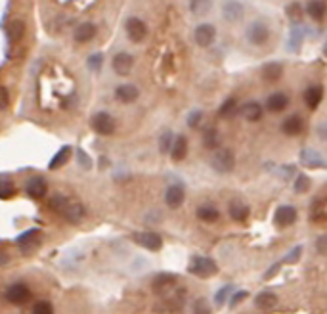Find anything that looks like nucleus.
Returning <instances> with one entry per match:
<instances>
[{"label": "nucleus", "instance_id": "f257e3e1", "mask_svg": "<svg viewBox=\"0 0 327 314\" xmlns=\"http://www.w3.org/2000/svg\"><path fill=\"white\" fill-rule=\"evenodd\" d=\"M50 207L54 211H58L65 221L73 223V224L81 223L83 217H85V205L77 202V200H69L65 196H54L52 202H50Z\"/></svg>", "mask_w": 327, "mask_h": 314}, {"label": "nucleus", "instance_id": "f03ea898", "mask_svg": "<svg viewBox=\"0 0 327 314\" xmlns=\"http://www.w3.org/2000/svg\"><path fill=\"white\" fill-rule=\"evenodd\" d=\"M211 167L217 173H220V175L232 173L234 167H236V156H234V152H230V150H215V156L211 159Z\"/></svg>", "mask_w": 327, "mask_h": 314}, {"label": "nucleus", "instance_id": "7ed1b4c3", "mask_svg": "<svg viewBox=\"0 0 327 314\" xmlns=\"http://www.w3.org/2000/svg\"><path fill=\"white\" fill-rule=\"evenodd\" d=\"M247 41L253 46H264L270 41V27L262 20L253 22L247 27Z\"/></svg>", "mask_w": 327, "mask_h": 314}, {"label": "nucleus", "instance_id": "20e7f679", "mask_svg": "<svg viewBox=\"0 0 327 314\" xmlns=\"http://www.w3.org/2000/svg\"><path fill=\"white\" fill-rule=\"evenodd\" d=\"M90 127H92L94 133H98V135L109 136L115 133V119H113L108 112H98L92 115Z\"/></svg>", "mask_w": 327, "mask_h": 314}, {"label": "nucleus", "instance_id": "39448f33", "mask_svg": "<svg viewBox=\"0 0 327 314\" xmlns=\"http://www.w3.org/2000/svg\"><path fill=\"white\" fill-rule=\"evenodd\" d=\"M217 263L209 257H194L190 263V272L199 278H211L213 274H217Z\"/></svg>", "mask_w": 327, "mask_h": 314}, {"label": "nucleus", "instance_id": "423d86ee", "mask_svg": "<svg viewBox=\"0 0 327 314\" xmlns=\"http://www.w3.org/2000/svg\"><path fill=\"white\" fill-rule=\"evenodd\" d=\"M125 31H127V35H129V39H131L132 43H142L144 39H146V35H148V27H146V23L142 22L140 18H129L127 23H125Z\"/></svg>", "mask_w": 327, "mask_h": 314}, {"label": "nucleus", "instance_id": "0eeeda50", "mask_svg": "<svg viewBox=\"0 0 327 314\" xmlns=\"http://www.w3.org/2000/svg\"><path fill=\"white\" fill-rule=\"evenodd\" d=\"M132 238L138 246H142L148 251H159L163 247V238L157 232H136Z\"/></svg>", "mask_w": 327, "mask_h": 314}, {"label": "nucleus", "instance_id": "6e6552de", "mask_svg": "<svg viewBox=\"0 0 327 314\" xmlns=\"http://www.w3.org/2000/svg\"><path fill=\"white\" fill-rule=\"evenodd\" d=\"M111 67H113V71H115L117 75L127 77L132 69H134V58H132L129 52H117V54L113 56V60H111Z\"/></svg>", "mask_w": 327, "mask_h": 314}, {"label": "nucleus", "instance_id": "1a4fd4ad", "mask_svg": "<svg viewBox=\"0 0 327 314\" xmlns=\"http://www.w3.org/2000/svg\"><path fill=\"white\" fill-rule=\"evenodd\" d=\"M245 14V6L240 0H226L222 4V18L230 23H238Z\"/></svg>", "mask_w": 327, "mask_h": 314}, {"label": "nucleus", "instance_id": "9d476101", "mask_svg": "<svg viewBox=\"0 0 327 314\" xmlns=\"http://www.w3.org/2000/svg\"><path fill=\"white\" fill-rule=\"evenodd\" d=\"M194 37H196V43L201 48H209L217 39V29L211 23H201L199 27H196Z\"/></svg>", "mask_w": 327, "mask_h": 314}, {"label": "nucleus", "instance_id": "9b49d317", "mask_svg": "<svg viewBox=\"0 0 327 314\" xmlns=\"http://www.w3.org/2000/svg\"><path fill=\"white\" fill-rule=\"evenodd\" d=\"M301 163L306 169H327V161L322 157V154H318L312 148H306L301 152Z\"/></svg>", "mask_w": 327, "mask_h": 314}, {"label": "nucleus", "instance_id": "f8f14e48", "mask_svg": "<svg viewBox=\"0 0 327 314\" xmlns=\"http://www.w3.org/2000/svg\"><path fill=\"white\" fill-rule=\"evenodd\" d=\"M297 221V209L291 207V205H282L278 207L276 215H274V223L280 226V228H287Z\"/></svg>", "mask_w": 327, "mask_h": 314}, {"label": "nucleus", "instance_id": "ddd939ff", "mask_svg": "<svg viewBox=\"0 0 327 314\" xmlns=\"http://www.w3.org/2000/svg\"><path fill=\"white\" fill-rule=\"evenodd\" d=\"M186 200V192L180 184H171L165 192V203L171 207V209H178Z\"/></svg>", "mask_w": 327, "mask_h": 314}, {"label": "nucleus", "instance_id": "4468645a", "mask_svg": "<svg viewBox=\"0 0 327 314\" xmlns=\"http://www.w3.org/2000/svg\"><path fill=\"white\" fill-rule=\"evenodd\" d=\"M29 288L25 286V284H12L8 290H6V299L10 301V303H14V305H22L25 303L27 299H29Z\"/></svg>", "mask_w": 327, "mask_h": 314}, {"label": "nucleus", "instance_id": "2eb2a0df", "mask_svg": "<svg viewBox=\"0 0 327 314\" xmlns=\"http://www.w3.org/2000/svg\"><path fill=\"white\" fill-rule=\"evenodd\" d=\"M287 106H289V96H287L285 92H274V94H270L268 100H266V110L272 113L285 112Z\"/></svg>", "mask_w": 327, "mask_h": 314}, {"label": "nucleus", "instance_id": "dca6fc26", "mask_svg": "<svg viewBox=\"0 0 327 314\" xmlns=\"http://www.w3.org/2000/svg\"><path fill=\"white\" fill-rule=\"evenodd\" d=\"M138 96H140V90L136 89L134 85H129V83L119 85V87L115 89V98H117L121 104H132V102L138 100Z\"/></svg>", "mask_w": 327, "mask_h": 314}, {"label": "nucleus", "instance_id": "f3484780", "mask_svg": "<svg viewBox=\"0 0 327 314\" xmlns=\"http://www.w3.org/2000/svg\"><path fill=\"white\" fill-rule=\"evenodd\" d=\"M282 75H283V66L280 62H268L261 69V77L266 83H276L282 79Z\"/></svg>", "mask_w": 327, "mask_h": 314}, {"label": "nucleus", "instance_id": "a211bd4d", "mask_svg": "<svg viewBox=\"0 0 327 314\" xmlns=\"http://www.w3.org/2000/svg\"><path fill=\"white\" fill-rule=\"evenodd\" d=\"M48 192V184L46 180L41 179V177H35L27 182V196L33 198V200H43Z\"/></svg>", "mask_w": 327, "mask_h": 314}, {"label": "nucleus", "instance_id": "6ab92c4d", "mask_svg": "<svg viewBox=\"0 0 327 314\" xmlns=\"http://www.w3.org/2000/svg\"><path fill=\"white\" fill-rule=\"evenodd\" d=\"M282 131H283V135L287 136H299L305 131V121H303V117H301V115H291V117H287L283 121V125H282Z\"/></svg>", "mask_w": 327, "mask_h": 314}, {"label": "nucleus", "instance_id": "aec40b11", "mask_svg": "<svg viewBox=\"0 0 327 314\" xmlns=\"http://www.w3.org/2000/svg\"><path fill=\"white\" fill-rule=\"evenodd\" d=\"M303 98H305V104L308 106V110H316L322 104V100H324V89L318 87V85H312V87H308L305 90Z\"/></svg>", "mask_w": 327, "mask_h": 314}, {"label": "nucleus", "instance_id": "412c9836", "mask_svg": "<svg viewBox=\"0 0 327 314\" xmlns=\"http://www.w3.org/2000/svg\"><path fill=\"white\" fill-rule=\"evenodd\" d=\"M94 37H96V25H94V23L85 22L75 29V41H77L79 45H85L88 41H92Z\"/></svg>", "mask_w": 327, "mask_h": 314}, {"label": "nucleus", "instance_id": "4be33fe9", "mask_svg": "<svg viewBox=\"0 0 327 314\" xmlns=\"http://www.w3.org/2000/svg\"><path fill=\"white\" fill-rule=\"evenodd\" d=\"M262 113H264V110H262V106L259 104V102H247L243 108H241V115L247 119V121H251V123H257V121H261L262 119Z\"/></svg>", "mask_w": 327, "mask_h": 314}, {"label": "nucleus", "instance_id": "5701e85b", "mask_svg": "<svg viewBox=\"0 0 327 314\" xmlns=\"http://www.w3.org/2000/svg\"><path fill=\"white\" fill-rule=\"evenodd\" d=\"M228 213H230V217H232L234 221L243 223V221H247V217H249V207L243 202H240V200H234V202H230V205H228Z\"/></svg>", "mask_w": 327, "mask_h": 314}, {"label": "nucleus", "instance_id": "b1692460", "mask_svg": "<svg viewBox=\"0 0 327 314\" xmlns=\"http://www.w3.org/2000/svg\"><path fill=\"white\" fill-rule=\"evenodd\" d=\"M326 2L324 0H310L306 4V14L314 20V22H322L326 18Z\"/></svg>", "mask_w": 327, "mask_h": 314}, {"label": "nucleus", "instance_id": "393cba45", "mask_svg": "<svg viewBox=\"0 0 327 314\" xmlns=\"http://www.w3.org/2000/svg\"><path fill=\"white\" fill-rule=\"evenodd\" d=\"M188 154V138L186 136H176L174 144H173V150H171V157L174 161H182Z\"/></svg>", "mask_w": 327, "mask_h": 314}, {"label": "nucleus", "instance_id": "a878e982", "mask_svg": "<svg viewBox=\"0 0 327 314\" xmlns=\"http://www.w3.org/2000/svg\"><path fill=\"white\" fill-rule=\"evenodd\" d=\"M23 33H25V23H23L22 20H14V22H10V25L6 27V35H8V39H10L12 43H18L23 37Z\"/></svg>", "mask_w": 327, "mask_h": 314}, {"label": "nucleus", "instance_id": "bb28decb", "mask_svg": "<svg viewBox=\"0 0 327 314\" xmlns=\"http://www.w3.org/2000/svg\"><path fill=\"white\" fill-rule=\"evenodd\" d=\"M197 217H199L203 223H217L220 213H218L217 207H213V205H201V207L197 209Z\"/></svg>", "mask_w": 327, "mask_h": 314}, {"label": "nucleus", "instance_id": "cd10ccee", "mask_svg": "<svg viewBox=\"0 0 327 314\" xmlns=\"http://www.w3.org/2000/svg\"><path fill=\"white\" fill-rule=\"evenodd\" d=\"M255 303H257V307H259V309H262V311H268V309H272V307L278 303V297H276V293H272V292H262V293L257 295Z\"/></svg>", "mask_w": 327, "mask_h": 314}, {"label": "nucleus", "instance_id": "c85d7f7f", "mask_svg": "<svg viewBox=\"0 0 327 314\" xmlns=\"http://www.w3.org/2000/svg\"><path fill=\"white\" fill-rule=\"evenodd\" d=\"M203 146L207 148V150H218V146H220V135H218L217 129H207L205 133H203Z\"/></svg>", "mask_w": 327, "mask_h": 314}, {"label": "nucleus", "instance_id": "c756f323", "mask_svg": "<svg viewBox=\"0 0 327 314\" xmlns=\"http://www.w3.org/2000/svg\"><path fill=\"white\" fill-rule=\"evenodd\" d=\"M211 8H213L211 0H190V10H192L194 16L203 18V16H207L211 12Z\"/></svg>", "mask_w": 327, "mask_h": 314}, {"label": "nucleus", "instance_id": "7c9ffc66", "mask_svg": "<svg viewBox=\"0 0 327 314\" xmlns=\"http://www.w3.org/2000/svg\"><path fill=\"white\" fill-rule=\"evenodd\" d=\"M174 138H176V136L173 135L171 131H165L163 135L159 136V152H161L163 156L171 154V150H173V144H174Z\"/></svg>", "mask_w": 327, "mask_h": 314}, {"label": "nucleus", "instance_id": "2f4dec72", "mask_svg": "<svg viewBox=\"0 0 327 314\" xmlns=\"http://www.w3.org/2000/svg\"><path fill=\"white\" fill-rule=\"evenodd\" d=\"M176 282V276L174 274H167V272H161L155 280L152 282V286L155 290H167L171 284H174Z\"/></svg>", "mask_w": 327, "mask_h": 314}, {"label": "nucleus", "instance_id": "473e14b6", "mask_svg": "<svg viewBox=\"0 0 327 314\" xmlns=\"http://www.w3.org/2000/svg\"><path fill=\"white\" fill-rule=\"evenodd\" d=\"M69 156H71V148H69V146H64L62 150H58V154H56L54 159L50 161V169H58V167L65 165Z\"/></svg>", "mask_w": 327, "mask_h": 314}, {"label": "nucleus", "instance_id": "72a5a7b5", "mask_svg": "<svg viewBox=\"0 0 327 314\" xmlns=\"http://www.w3.org/2000/svg\"><path fill=\"white\" fill-rule=\"evenodd\" d=\"M303 14H305V8H303L299 2H291V4L287 6V16H289V20L301 22V20H303Z\"/></svg>", "mask_w": 327, "mask_h": 314}, {"label": "nucleus", "instance_id": "f704fd0d", "mask_svg": "<svg viewBox=\"0 0 327 314\" xmlns=\"http://www.w3.org/2000/svg\"><path fill=\"white\" fill-rule=\"evenodd\" d=\"M31 314H54V307L48 301H37L31 309Z\"/></svg>", "mask_w": 327, "mask_h": 314}, {"label": "nucleus", "instance_id": "c9c22d12", "mask_svg": "<svg viewBox=\"0 0 327 314\" xmlns=\"http://www.w3.org/2000/svg\"><path fill=\"white\" fill-rule=\"evenodd\" d=\"M295 192L297 194H305V192H308L310 190V179L306 177V175H299L297 179H295Z\"/></svg>", "mask_w": 327, "mask_h": 314}, {"label": "nucleus", "instance_id": "e433bc0d", "mask_svg": "<svg viewBox=\"0 0 327 314\" xmlns=\"http://www.w3.org/2000/svg\"><path fill=\"white\" fill-rule=\"evenodd\" d=\"M14 192H16L14 184H12L10 180L4 177V179H2V186H0V198H2V200H8V198H10Z\"/></svg>", "mask_w": 327, "mask_h": 314}, {"label": "nucleus", "instance_id": "4c0bfd02", "mask_svg": "<svg viewBox=\"0 0 327 314\" xmlns=\"http://www.w3.org/2000/svg\"><path fill=\"white\" fill-rule=\"evenodd\" d=\"M102 66H104V56L102 54H92L90 58H88V69L90 71H100L102 69Z\"/></svg>", "mask_w": 327, "mask_h": 314}, {"label": "nucleus", "instance_id": "58836bf2", "mask_svg": "<svg viewBox=\"0 0 327 314\" xmlns=\"http://www.w3.org/2000/svg\"><path fill=\"white\" fill-rule=\"evenodd\" d=\"M303 37H305V35H303V31H301V29H293V31H291V37H289V48L299 50Z\"/></svg>", "mask_w": 327, "mask_h": 314}, {"label": "nucleus", "instance_id": "ea45409f", "mask_svg": "<svg viewBox=\"0 0 327 314\" xmlns=\"http://www.w3.org/2000/svg\"><path fill=\"white\" fill-rule=\"evenodd\" d=\"M234 110H236V98H228V100L222 104V108H220L218 115H220V117H228V115L234 113Z\"/></svg>", "mask_w": 327, "mask_h": 314}, {"label": "nucleus", "instance_id": "a19ab883", "mask_svg": "<svg viewBox=\"0 0 327 314\" xmlns=\"http://www.w3.org/2000/svg\"><path fill=\"white\" fill-rule=\"evenodd\" d=\"M194 314H211V305L207 299H197L194 303Z\"/></svg>", "mask_w": 327, "mask_h": 314}, {"label": "nucleus", "instance_id": "79ce46f5", "mask_svg": "<svg viewBox=\"0 0 327 314\" xmlns=\"http://www.w3.org/2000/svg\"><path fill=\"white\" fill-rule=\"evenodd\" d=\"M201 119H203V112L201 110H194V112L188 115V127L190 129H197L199 123H201Z\"/></svg>", "mask_w": 327, "mask_h": 314}, {"label": "nucleus", "instance_id": "37998d69", "mask_svg": "<svg viewBox=\"0 0 327 314\" xmlns=\"http://www.w3.org/2000/svg\"><path fill=\"white\" fill-rule=\"evenodd\" d=\"M301 253H303V247H301V246L293 247V251L285 255L283 263H297V261L301 259Z\"/></svg>", "mask_w": 327, "mask_h": 314}, {"label": "nucleus", "instance_id": "c03bdc74", "mask_svg": "<svg viewBox=\"0 0 327 314\" xmlns=\"http://www.w3.org/2000/svg\"><path fill=\"white\" fill-rule=\"evenodd\" d=\"M316 251H318L320 255L327 257V234H322V236L316 240Z\"/></svg>", "mask_w": 327, "mask_h": 314}, {"label": "nucleus", "instance_id": "a18cd8bd", "mask_svg": "<svg viewBox=\"0 0 327 314\" xmlns=\"http://www.w3.org/2000/svg\"><path fill=\"white\" fill-rule=\"evenodd\" d=\"M77 159H79V163H81L83 169H92V159L83 150H77Z\"/></svg>", "mask_w": 327, "mask_h": 314}, {"label": "nucleus", "instance_id": "49530a36", "mask_svg": "<svg viewBox=\"0 0 327 314\" xmlns=\"http://www.w3.org/2000/svg\"><path fill=\"white\" fill-rule=\"evenodd\" d=\"M232 290H234L232 286H224V288H222V290L217 293V297H215V303H217V305H222V303L226 301V297L232 293Z\"/></svg>", "mask_w": 327, "mask_h": 314}, {"label": "nucleus", "instance_id": "de8ad7c7", "mask_svg": "<svg viewBox=\"0 0 327 314\" xmlns=\"http://www.w3.org/2000/svg\"><path fill=\"white\" fill-rule=\"evenodd\" d=\"M37 234H39V230H29V232H25V234H22V236H20V238H18V246H25V244H29V242H31V240H33V238H35V236H37Z\"/></svg>", "mask_w": 327, "mask_h": 314}, {"label": "nucleus", "instance_id": "09e8293b", "mask_svg": "<svg viewBox=\"0 0 327 314\" xmlns=\"http://www.w3.org/2000/svg\"><path fill=\"white\" fill-rule=\"evenodd\" d=\"M316 133H318V136H320L324 142H327V121L326 123H320V125H318Z\"/></svg>", "mask_w": 327, "mask_h": 314}, {"label": "nucleus", "instance_id": "8fccbe9b", "mask_svg": "<svg viewBox=\"0 0 327 314\" xmlns=\"http://www.w3.org/2000/svg\"><path fill=\"white\" fill-rule=\"evenodd\" d=\"M245 297H247V292H238L232 299H230V307H236V305H238L240 301H243Z\"/></svg>", "mask_w": 327, "mask_h": 314}, {"label": "nucleus", "instance_id": "3c124183", "mask_svg": "<svg viewBox=\"0 0 327 314\" xmlns=\"http://www.w3.org/2000/svg\"><path fill=\"white\" fill-rule=\"evenodd\" d=\"M280 267H282V265H274L272 269H270L268 272H266V274H264V280H272V278H274V274H276V272L280 270Z\"/></svg>", "mask_w": 327, "mask_h": 314}, {"label": "nucleus", "instance_id": "603ef678", "mask_svg": "<svg viewBox=\"0 0 327 314\" xmlns=\"http://www.w3.org/2000/svg\"><path fill=\"white\" fill-rule=\"evenodd\" d=\"M2 110H6L8 108V89L6 87H2V106H0Z\"/></svg>", "mask_w": 327, "mask_h": 314}, {"label": "nucleus", "instance_id": "864d4df0", "mask_svg": "<svg viewBox=\"0 0 327 314\" xmlns=\"http://www.w3.org/2000/svg\"><path fill=\"white\" fill-rule=\"evenodd\" d=\"M324 54H326V58H327V43H326V46H324Z\"/></svg>", "mask_w": 327, "mask_h": 314}]
</instances>
